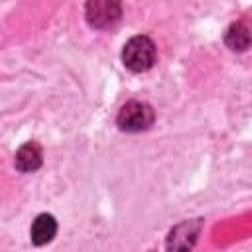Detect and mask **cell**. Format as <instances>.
<instances>
[{"instance_id": "6da1fadb", "label": "cell", "mask_w": 252, "mask_h": 252, "mask_svg": "<svg viewBox=\"0 0 252 252\" xmlns=\"http://www.w3.org/2000/svg\"><path fill=\"white\" fill-rule=\"evenodd\" d=\"M122 63L134 73H144L152 69L156 63V43L148 35L130 37L122 49Z\"/></svg>"}, {"instance_id": "52a82bcc", "label": "cell", "mask_w": 252, "mask_h": 252, "mask_svg": "<svg viewBox=\"0 0 252 252\" xmlns=\"http://www.w3.org/2000/svg\"><path fill=\"white\" fill-rule=\"evenodd\" d=\"M250 41H252V33L244 22H234L228 26V30L224 33V43L232 51H244L250 45Z\"/></svg>"}, {"instance_id": "277c9868", "label": "cell", "mask_w": 252, "mask_h": 252, "mask_svg": "<svg viewBox=\"0 0 252 252\" xmlns=\"http://www.w3.org/2000/svg\"><path fill=\"white\" fill-rule=\"evenodd\" d=\"M199 230H201L199 220H189V222L177 224L167 236V250L169 252H189L199 236Z\"/></svg>"}, {"instance_id": "3957f363", "label": "cell", "mask_w": 252, "mask_h": 252, "mask_svg": "<svg viewBox=\"0 0 252 252\" xmlns=\"http://www.w3.org/2000/svg\"><path fill=\"white\" fill-rule=\"evenodd\" d=\"M122 16V6L110 0H91L85 4V18L91 28L106 30L112 28Z\"/></svg>"}, {"instance_id": "5b68a950", "label": "cell", "mask_w": 252, "mask_h": 252, "mask_svg": "<svg viewBox=\"0 0 252 252\" xmlns=\"http://www.w3.org/2000/svg\"><path fill=\"white\" fill-rule=\"evenodd\" d=\"M57 234V220L53 215L49 213H41L35 217V220L32 222V228H30V238L35 246H43V244H49Z\"/></svg>"}, {"instance_id": "7a4b0ae2", "label": "cell", "mask_w": 252, "mask_h": 252, "mask_svg": "<svg viewBox=\"0 0 252 252\" xmlns=\"http://www.w3.org/2000/svg\"><path fill=\"white\" fill-rule=\"evenodd\" d=\"M156 120L154 108L144 100H128L116 116V126L122 132H142L148 130Z\"/></svg>"}, {"instance_id": "8992f818", "label": "cell", "mask_w": 252, "mask_h": 252, "mask_svg": "<svg viewBox=\"0 0 252 252\" xmlns=\"http://www.w3.org/2000/svg\"><path fill=\"white\" fill-rule=\"evenodd\" d=\"M43 161V150L37 142H26L18 152H16V167L24 173L28 171H35Z\"/></svg>"}]
</instances>
